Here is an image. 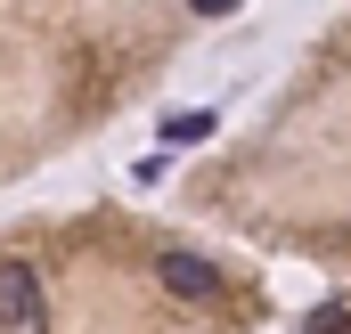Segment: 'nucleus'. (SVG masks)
Here are the masks:
<instances>
[{
  "label": "nucleus",
  "mask_w": 351,
  "mask_h": 334,
  "mask_svg": "<svg viewBox=\"0 0 351 334\" xmlns=\"http://www.w3.org/2000/svg\"><path fill=\"white\" fill-rule=\"evenodd\" d=\"M0 334H49V294L33 261H0Z\"/></svg>",
  "instance_id": "nucleus-1"
},
{
  "label": "nucleus",
  "mask_w": 351,
  "mask_h": 334,
  "mask_svg": "<svg viewBox=\"0 0 351 334\" xmlns=\"http://www.w3.org/2000/svg\"><path fill=\"white\" fill-rule=\"evenodd\" d=\"M156 277L172 285L180 302H204V294L221 285V277H213V261H196V253H164V261H156Z\"/></svg>",
  "instance_id": "nucleus-2"
},
{
  "label": "nucleus",
  "mask_w": 351,
  "mask_h": 334,
  "mask_svg": "<svg viewBox=\"0 0 351 334\" xmlns=\"http://www.w3.org/2000/svg\"><path fill=\"white\" fill-rule=\"evenodd\" d=\"M196 139H213V114L196 106V114H172L164 123V147H196Z\"/></svg>",
  "instance_id": "nucleus-3"
},
{
  "label": "nucleus",
  "mask_w": 351,
  "mask_h": 334,
  "mask_svg": "<svg viewBox=\"0 0 351 334\" xmlns=\"http://www.w3.org/2000/svg\"><path fill=\"white\" fill-rule=\"evenodd\" d=\"M302 334H351V310H343V302H327V310H319Z\"/></svg>",
  "instance_id": "nucleus-4"
},
{
  "label": "nucleus",
  "mask_w": 351,
  "mask_h": 334,
  "mask_svg": "<svg viewBox=\"0 0 351 334\" xmlns=\"http://www.w3.org/2000/svg\"><path fill=\"white\" fill-rule=\"evenodd\" d=\"M188 8H196V16H229L237 0H188Z\"/></svg>",
  "instance_id": "nucleus-5"
}]
</instances>
